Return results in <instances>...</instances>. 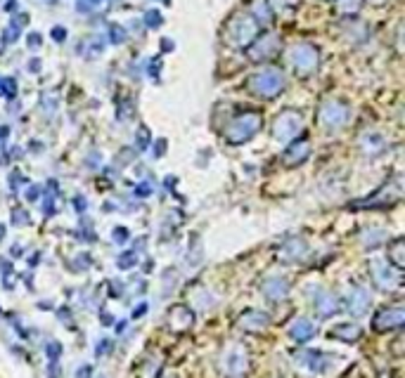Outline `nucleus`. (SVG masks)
I'll return each instance as SVG.
<instances>
[{
    "mask_svg": "<svg viewBox=\"0 0 405 378\" xmlns=\"http://www.w3.org/2000/svg\"><path fill=\"white\" fill-rule=\"evenodd\" d=\"M29 38H31V41H29V43H31L34 48H36V46H39V43H41V36H39V33H31V36H29Z\"/></svg>",
    "mask_w": 405,
    "mask_h": 378,
    "instance_id": "e433bc0d",
    "label": "nucleus"
},
{
    "mask_svg": "<svg viewBox=\"0 0 405 378\" xmlns=\"http://www.w3.org/2000/svg\"><path fill=\"white\" fill-rule=\"evenodd\" d=\"M301 123L304 121H301V116L297 111H284V114L275 121V137H280V140L294 137L301 130Z\"/></svg>",
    "mask_w": 405,
    "mask_h": 378,
    "instance_id": "1a4fd4ad",
    "label": "nucleus"
},
{
    "mask_svg": "<svg viewBox=\"0 0 405 378\" xmlns=\"http://www.w3.org/2000/svg\"><path fill=\"white\" fill-rule=\"evenodd\" d=\"M306 241L304 239H292V241H287L282 248H280V261H284V263H297L301 261V258L306 256Z\"/></svg>",
    "mask_w": 405,
    "mask_h": 378,
    "instance_id": "f3484780",
    "label": "nucleus"
},
{
    "mask_svg": "<svg viewBox=\"0 0 405 378\" xmlns=\"http://www.w3.org/2000/svg\"><path fill=\"white\" fill-rule=\"evenodd\" d=\"M261 114L259 111H247V114L237 116L232 121V125L227 128V140H230L232 145H242L247 142L249 137H254L256 132L261 128Z\"/></svg>",
    "mask_w": 405,
    "mask_h": 378,
    "instance_id": "f257e3e1",
    "label": "nucleus"
},
{
    "mask_svg": "<svg viewBox=\"0 0 405 378\" xmlns=\"http://www.w3.org/2000/svg\"><path fill=\"white\" fill-rule=\"evenodd\" d=\"M308 152H311V145H308L306 137L292 140V147L284 154V163L287 166H299V163H304L308 159Z\"/></svg>",
    "mask_w": 405,
    "mask_h": 378,
    "instance_id": "2eb2a0df",
    "label": "nucleus"
},
{
    "mask_svg": "<svg viewBox=\"0 0 405 378\" xmlns=\"http://www.w3.org/2000/svg\"><path fill=\"white\" fill-rule=\"evenodd\" d=\"M195 324V313L188 305H173L168 310V329L171 331H188Z\"/></svg>",
    "mask_w": 405,
    "mask_h": 378,
    "instance_id": "6e6552de",
    "label": "nucleus"
},
{
    "mask_svg": "<svg viewBox=\"0 0 405 378\" xmlns=\"http://www.w3.org/2000/svg\"><path fill=\"white\" fill-rule=\"evenodd\" d=\"M292 64L299 73H311L318 69V53H315L311 46H299L294 50Z\"/></svg>",
    "mask_w": 405,
    "mask_h": 378,
    "instance_id": "0eeeda50",
    "label": "nucleus"
},
{
    "mask_svg": "<svg viewBox=\"0 0 405 378\" xmlns=\"http://www.w3.org/2000/svg\"><path fill=\"white\" fill-rule=\"evenodd\" d=\"M73 204H76V211H78V213H81V211H86V199L76 196V199H73Z\"/></svg>",
    "mask_w": 405,
    "mask_h": 378,
    "instance_id": "f704fd0d",
    "label": "nucleus"
},
{
    "mask_svg": "<svg viewBox=\"0 0 405 378\" xmlns=\"http://www.w3.org/2000/svg\"><path fill=\"white\" fill-rule=\"evenodd\" d=\"M313 305H315V313H318L320 317H332V315L339 313V310H342L334 291H320L313 298Z\"/></svg>",
    "mask_w": 405,
    "mask_h": 378,
    "instance_id": "9d476101",
    "label": "nucleus"
},
{
    "mask_svg": "<svg viewBox=\"0 0 405 378\" xmlns=\"http://www.w3.org/2000/svg\"><path fill=\"white\" fill-rule=\"evenodd\" d=\"M297 362H299V364H304L308 372L322 374V372H327L332 357L325 355V352H320V350H301V352H297Z\"/></svg>",
    "mask_w": 405,
    "mask_h": 378,
    "instance_id": "39448f33",
    "label": "nucleus"
},
{
    "mask_svg": "<svg viewBox=\"0 0 405 378\" xmlns=\"http://www.w3.org/2000/svg\"><path fill=\"white\" fill-rule=\"evenodd\" d=\"M403 324H405V310L403 308H386L374 317V331H379V333L401 329Z\"/></svg>",
    "mask_w": 405,
    "mask_h": 378,
    "instance_id": "20e7f679",
    "label": "nucleus"
},
{
    "mask_svg": "<svg viewBox=\"0 0 405 378\" xmlns=\"http://www.w3.org/2000/svg\"><path fill=\"white\" fill-rule=\"evenodd\" d=\"M29 201H36V199H39V187H31V189H29Z\"/></svg>",
    "mask_w": 405,
    "mask_h": 378,
    "instance_id": "c9c22d12",
    "label": "nucleus"
},
{
    "mask_svg": "<svg viewBox=\"0 0 405 378\" xmlns=\"http://www.w3.org/2000/svg\"><path fill=\"white\" fill-rule=\"evenodd\" d=\"M363 336V329H360L358 324H337L334 329H329V338L334 340H344V343H356V340Z\"/></svg>",
    "mask_w": 405,
    "mask_h": 378,
    "instance_id": "dca6fc26",
    "label": "nucleus"
},
{
    "mask_svg": "<svg viewBox=\"0 0 405 378\" xmlns=\"http://www.w3.org/2000/svg\"><path fill=\"white\" fill-rule=\"evenodd\" d=\"M225 364H227V372L235 374V376L245 374L249 369V357H247L245 347H242V345L230 347V352L225 355Z\"/></svg>",
    "mask_w": 405,
    "mask_h": 378,
    "instance_id": "4468645a",
    "label": "nucleus"
},
{
    "mask_svg": "<svg viewBox=\"0 0 405 378\" xmlns=\"http://www.w3.org/2000/svg\"><path fill=\"white\" fill-rule=\"evenodd\" d=\"M275 36H261L259 41H254V48L249 50V55H252V59H256V62H261V59H268L272 57V43H277V41H272Z\"/></svg>",
    "mask_w": 405,
    "mask_h": 378,
    "instance_id": "6ab92c4d",
    "label": "nucleus"
},
{
    "mask_svg": "<svg viewBox=\"0 0 405 378\" xmlns=\"http://www.w3.org/2000/svg\"><path fill=\"white\" fill-rule=\"evenodd\" d=\"M154 149H157V152H154V157H164V149H166V142H164V140L154 145Z\"/></svg>",
    "mask_w": 405,
    "mask_h": 378,
    "instance_id": "72a5a7b5",
    "label": "nucleus"
},
{
    "mask_svg": "<svg viewBox=\"0 0 405 378\" xmlns=\"http://www.w3.org/2000/svg\"><path fill=\"white\" fill-rule=\"evenodd\" d=\"M53 38H55L57 43H62L64 38H67V31H64L62 26H55V28H53Z\"/></svg>",
    "mask_w": 405,
    "mask_h": 378,
    "instance_id": "c756f323",
    "label": "nucleus"
},
{
    "mask_svg": "<svg viewBox=\"0 0 405 378\" xmlns=\"http://www.w3.org/2000/svg\"><path fill=\"white\" fill-rule=\"evenodd\" d=\"M270 317L266 313H259V310H249L240 317V329H245L249 333H259L263 329H268Z\"/></svg>",
    "mask_w": 405,
    "mask_h": 378,
    "instance_id": "f8f14e48",
    "label": "nucleus"
},
{
    "mask_svg": "<svg viewBox=\"0 0 405 378\" xmlns=\"http://www.w3.org/2000/svg\"><path fill=\"white\" fill-rule=\"evenodd\" d=\"M152 194V187L147 182H143V184H138V196H150Z\"/></svg>",
    "mask_w": 405,
    "mask_h": 378,
    "instance_id": "2f4dec72",
    "label": "nucleus"
},
{
    "mask_svg": "<svg viewBox=\"0 0 405 378\" xmlns=\"http://www.w3.org/2000/svg\"><path fill=\"white\" fill-rule=\"evenodd\" d=\"M112 236H114V241H116V243H126V239H128V229H126V227H116Z\"/></svg>",
    "mask_w": 405,
    "mask_h": 378,
    "instance_id": "cd10ccee",
    "label": "nucleus"
},
{
    "mask_svg": "<svg viewBox=\"0 0 405 378\" xmlns=\"http://www.w3.org/2000/svg\"><path fill=\"white\" fill-rule=\"evenodd\" d=\"M93 3H100V0H93Z\"/></svg>",
    "mask_w": 405,
    "mask_h": 378,
    "instance_id": "a19ab883",
    "label": "nucleus"
},
{
    "mask_svg": "<svg viewBox=\"0 0 405 378\" xmlns=\"http://www.w3.org/2000/svg\"><path fill=\"white\" fill-rule=\"evenodd\" d=\"M0 88H3L5 98H14V93H17V83H14L12 78H3V80H0Z\"/></svg>",
    "mask_w": 405,
    "mask_h": 378,
    "instance_id": "5701e85b",
    "label": "nucleus"
},
{
    "mask_svg": "<svg viewBox=\"0 0 405 378\" xmlns=\"http://www.w3.org/2000/svg\"><path fill=\"white\" fill-rule=\"evenodd\" d=\"M123 38H126V33H123L116 24H112V41L114 43H123Z\"/></svg>",
    "mask_w": 405,
    "mask_h": 378,
    "instance_id": "c85d7f7f",
    "label": "nucleus"
},
{
    "mask_svg": "<svg viewBox=\"0 0 405 378\" xmlns=\"http://www.w3.org/2000/svg\"><path fill=\"white\" fill-rule=\"evenodd\" d=\"M135 261H138V253H135V251H126V253L119 256V261H116V263H119L121 270H130V268L135 265Z\"/></svg>",
    "mask_w": 405,
    "mask_h": 378,
    "instance_id": "4be33fe9",
    "label": "nucleus"
},
{
    "mask_svg": "<svg viewBox=\"0 0 405 378\" xmlns=\"http://www.w3.org/2000/svg\"><path fill=\"white\" fill-rule=\"evenodd\" d=\"M322 121H325V125H329V128H339V125L349 121V109L344 107L342 111H337L334 102H329V105L322 109Z\"/></svg>",
    "mask_w": 405,
    "mask_h": 378,
    "instance_id": "aec40b11",
    "label": "nucleus"
},
{
    "mask_svg": "<svg viewBox=\"0 0 405 378\" xmlns=\"http://www.w3.org/2000/svg\"><path fill=\"white\" fill-rule=\"evenodd\" d=\"M107 350H109V343H100V345H98V355H100V352H107Z\"/></svg>",
    "mask_w": 405,
    "mask_h": 378,
    "instance_id": "4c0bfd02",
    "label": "nucleus"
},
{
    "mask_svg": "<svg viewBox=\"0 0 405 378\" xmlns=\"http://www.w3.org/2000/svg\"><path fill=\"white\" fill-rule=\"evenodd\" d=\"M346 308H349L351 315L363 317L367 313V308H370V293H367V288H363L360 284H353L349 295H346Z\"/></svg>",
    "mask_w": 405,
    "mask_h": 378,
    "instance_id": "423d86ee",
    "label": "nucleus"
},
{
    "mask_svg": "<svg viewBox=\"0 0 405 378\" xmlns=\"http://www.w3.org/2000/svg\"><path fill=\"white\" fill-rule=\"evenodd\" d=\"M145 24L150 26V28H157V26H161V14L157 12V10H150L145 14Z\"/></svg>",
    "mask_w": 405,
    "mask_h": 378,
    "instance_id": "b1692460",
    "label": "nucleus"
},
{
    "mask_svg": "<svg viewBox=\"0 0 405 378\" xmlns=\"http://www.w3.org/2000/svg\"><path fill=\"white\" fill-rule=\"evenodd\" d=\"M249 88L259 95H263V98H275L277 93L284 90V78L280 76L277 71H266V73H259L256 78L249 80Z\"/></svg>",
    "mask_w": 405,
    "mask_h": 378,
    "instance_id": "7ed1b4c3",
    "label": "nucleus"
},
{
    "mask_svg": "<svg viewBox=\"0 0 405 378\" xmlns=\"http://www.w3.org/2000/svg\"><path fill=\"white\" fill-rule=\"evenodd\" d=\"M3 236H5V227L0 225V239H3Z\"/></svg>",
    "mask_w": 405,
    "mask_h": 378,
    "instance_id": "ea45409f",
    "label": "nucleus"
},
{
    "mask_svg": "<svg viewBox=\"0 0 405 378\" xmlns=\"http://www.w3.org/2000/svg\"><path fill=\"white\" fill-rule=\"evenodd\" d=\"M261 288H263V293H266V298L272 300V303L284 300L287 293H289V284H287L284 277H268V279H263Z\"/></svg>",
    "mask_w": 405,
    "mask_h": 378,
    "instance_id": "9b49d317",
    "label": "nucleus"
},
{
    "mask_svg": "<svg viewBox=\"0 0 405 378\" xmlns=\"http://www.w3.org/2000/svg\"><path fill=\"white\" fill-rule=\"evenodd\" d=\"M147 140H150V135H147V128H143V130H140V135H138V147H140V149H145V147H147Z\"/></svg>",
    "mask_w": 405,
    "mask_h": 378,
    "instance_id": "7c9ffc66",
    "label": "nucleus"
},
{
    "mask_svg": "<svg viewBox=\"0 0 405 378\" xmlns=\"http://www.w3.org/2000/svg\"><path fill=\"white\" fill-rule=\"evenodd\" d=\"M315 336V324L311 320H297L289 326V338L297 343H306Z\"/></svg>",
    "mask_w": 405,
    "mask_h": 378,
    "instance_id": "a211bd4d",
    "label": "nucleus"
},
{
    "mask_svg": "<svg viewBox=\"0 0 405 378\" xmlns=\"http://www.w3.org/2000/svg\"><path fill=\"white\" fill-rule=\"evenodd\" d=\"M29 222V213L21 211V209H14L12 211V225H26Z\"/></svg>",
    "mask_w": 405,
    "mask_h": 378,
    "instance_id": "393cba45",
    "label": "nucleus"
},
{
    "mask_svg": "<svg viewBox=\"0 0 405 378\" xmlns=\"http://www.w3.org/2000/svg\"><path fill=\"white\" fill-rule=\"evenodd\" d=\"M91 374H93L91 364H86V367H81L78 372H76V378H91Z\"/></svg>",
    "mask_w": 405,
    "mask_h": 378,
    "instance_id": "473e14b6",
    "label": "nucleus"
},
{
    "mask_svg": "<svg viewBox=\"0 0 405 378\" xmlns=\"http://www.w3.org/2000/svg\"><path fill=\"white\" fill-rule=\"evenodd\" d=\"M161 367H164V355L147 352V357L138 367V378H159Z\"/></svg>",
    "mask_w": 405,
    "mask_h": 378,
    "instance_id": "ddd939ff",
    "label": "nucleus"
},
{
    "mask_svg": "<svg viewBox=\"0 0 405 378\" xmlns=\"http://www.w3.org/2000/svg\"><path fill=\"white\" fill-rule=\"evenodd\" d=\"M46 352H48V357L55 362L57 357H60V352H62V345H60V343H48Z\"/></svg>",
    "mask_w": 405,
    "mask_h": 378,
    "instance_id": "bb28decb",
    "label": "nucleus"
},
{
    "mask_svg": "<svg viewBox=\"0 0 405 378\" xmlns=\"http://www.w3.org/2000/svg\"><path fill=\"white\" fill-rule=\"evenodd\" d=\"M73 263H76V265H73V270H88L93 261H91V256H88V253H78V258Z\"/></svg>",
    "mask_w": 405,
    "mask_h": 378,
    "instance_id": "a878e982",
    "label": "nucleus"
},
{
    "mask_svg": "<svg viewBox=\"0 0 405 378\" xmlns=\"http://www.w3.org/2000/svg\"><path fill=\"white\" fill-rule=\"evenodd\" d=\"M403 251H405L403 239H396L391 246H389L386 261H389V265H391V268H396V270H403V268H405V256H403Z\"/></svg>",
    "mask_w": 405,
    "mask_h": 378,
    "instance_id": "412c9836",
    "label": "nucleus"
},
{
    "mask_svg": "<svg viewBox=\"0 0 405 378\" xmlns=\"http://www.w3.org/2000/svg\"><path fill=\"white\" fill-rule=\"evenodd\" d=\"M370 274H372V281L381 288V291H396V288L403 286L401 270L391 268V265L374 261V263H370Z\"/></svg>",
    "mask_w": 405,
    "mask_h": 378,
    "instance_id": "f03ea898",
    "label": "nucleus"
},
{
    "mask_svg": "<svg viewBox=\"0 0 405 378\" xmlns=\"http://www.w3.org/2000/svg\"><path fill=\"white\" fill-rule=\"evenodd\" d=\"M145 310H147V305H140V308L135 310V317H140V315H143V313H145Z\"/></svg>",
    "mask_w": 405,
    "mask_h": 378,
    "instance_id": "58836bf2",
    "label": "nucleus"
}]
</instances>
